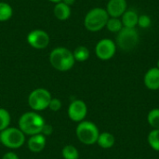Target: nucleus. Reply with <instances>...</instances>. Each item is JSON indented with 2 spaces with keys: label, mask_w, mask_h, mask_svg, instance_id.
<instances>
[{
  "label": "nucleus",
  "mask_w": 159,
  "mask_h": 159,
  "mask_svg": "<svg viewBox=\"0 0 159 159\" xmlns=\"http://www.w3.org/2000/svg\"><path fill=\"white\" fill-rule=\"evenodd\" d=\"M48 60L50 65L60 72H67L71 70L75 63L73 51L64 47H57L52 49L49 53Z\"/></svg>",
  "instance_id": "nucleus-1"
},
{
  "label": "nucleus",
  "mask_w": 159,
  "mask_h": 159,
  "mask_svg": "<svg viewBox=\"0 0 159 159\" xmlns=\"http://www.w3.org/2000/svg\"><path fill=\"white\" fill-rule=\"evenodd\" d=\"M45 125V119L34 111L22 114L19 119V129L28 136L42 133Z\"/></svg>",
  "instance_id": "nucleus-2"
},
{
  "label": "nucleus",
  "mask_w": 159,
  "mask_h": 159,
  "mask_svg": "<svg viewBox=\"0 0 159 159\" xmlns=\"http://www.w3.org/2000/svg\"><path fill=\"white\" fill-rule=\"evenodd\" d=\"M109 18L105 8L96 7L87 12L84 18V26L88 31L97 33L105 28Z\"/></svg>",
  "instance_id": "nucleus-3"
},
{
  "label": "nucleus",
  "mask_w": 159,
  "mask_h": 159,
  "mask_svg": "<svg viewBox=\"0 0 159 159\" xmlns=\"http://www.w3.org/2000/svg\"><path fill=\"white\" fill-rule=\"evenodd\" d=\"M75 134L78 141L83 144L93 145L97 143L100 131L98 127L93 122L83 120L82 122L78 123L75 129Z\"/></svg>",
  "instance_id": "nucleus-4"
},
{
  "label": "nucleus",
  "mask_w": 159,
  "mask_h": 159,
  "mask_svg": "<svg viewBox=\"0 0 159 159\" xmlns=\"http://www.w3.org/2000/svg\"><path fill=\"white\" fill-rule=\"evenodd\" d=\"M139 40L140 35L136 28L123 27L121 31L116 34V44L120 49L124 51H130L137 47Z\"/></svg>",
  "instance_id": "nucleus-5"
},
{
  "label": "nucleus",
  "mask_w": 159,
  "mask_h": 159,
  "mask_svg": "<svg viewBox=\"0 0 159 159\" xmlns=\"http://www.w3.org/2000/svg\"><path fill=\"white\" fill-rule=\"evenodd\" d=\"M25 134L19 128L8 127L0 132V142L9 149H19L25 143Z\"/></svg>",
  "instance_id": "nucleus-6"
},
{
  "label": "nucleus",
  "mask_w": 159,
  "mask_h": 159,
  "mask_svg": "<svg viewBox=\"0 0 159 159\" xmlns=\"http://www.w3.org/2000/svg\"><path fill=\"white\" fill-rule=\"evenodd\" d=\"M52 99L50 92L43 88L34 89L28 96V104L34 112H41L48 109L49 102Z\"/></svg>",
  "instance_id": "nucleus-7"
},
{
  "label": "nucleus",
  "mask_w": 159,
  "mask_h": 159,
  "mask_svg": "<svg viewBox=\"0 0 159 159\" xmlns=\"http://www.w3.org/2000/svg\"><path fill=\"white\" fill-rule=\"evenodd\" d=\"M116 44L110 38H102L95 46V54L101 61L111 60L116 52Z\"/></svg>",
  "instance_id": "nucleus-8"
},
{
  "label": "nucleus",
  "mask_w": 159,
  "mask_h": 159,
  "mask_svg": "<svg viewBox=\"0 0 159 159\" xmlns=\"http://www.w3.org/2000/svg\"><path fill=\"white\" fill-rule=\"evenodd\" d=\"M26 41L33 48L44 49L49 45L50 37L46 31L42 29H34L28 33Z\"/></svg>",
  "instance_id": "nucleus-9"
},
{
  "label": "nucleus",
  "mask_w": 159,
  "mask_h": 159,
  "mask_svg": "<svg viewBox=\"0 0 159 159\" xmlns=\"http://www.w3.org/2000/svg\"><path fill=\"white\" fill-rule=\"evenodd\" d=\"M69 118L74 122H82L85 120L88 114V106L86 102L82 100L73 101L68 107L67 111Z\"/></svg>",
  "instance_id": "nucleus-10"
},
{
  "label": "nucleus",
  "mask_w": 159,
  "mask_h": 159,
  "mask_svg": "<svg viewBox=\"0 0 159 159\" xmlns=\"http://www.w3.org/2000/svg\"><path fill=\"white\" fill-rule=\"evenodd\" d=\"M105 9L109 17L121 18L128 9V2L127 0H108Z\"/></svg>",
  "instance_id": "nucleus-11"
},
{
  "label": "nucleus",
  "mask_w": 159,
  "mask_h": 159,
  "mask_svg": "<svg viewBox=\"0 0 159 159\" xmlns=\"http://www.w3.org/2000/svg\"><path fill=\"white\" fill-rule=\"evenodd\" d=\"M143 83L150 90L159 89V69L157 66L147 70L143 76Z\"/></svg>",
  "instance_id": "nucleus-12"
},
{
  "label": "nucleus",
  "mask_w": 159,
  "mask_h": 159,
  "mask_svg": "<svg viewBox=\"0 0 159 159\" xmlns=\"http://www.w3.org/2000/svg\"><path fill=\"white\" fill-rule=\"evenodd\" d=\"M47 144L46 136L42 133L35 134L30 136L29 140L27 141V147L32 153H40L42 152Z\"/></svg>",
  "instance_id": "nucleus-13"
},
{
  "label": "nucleus",
  "mask_w": 159,
  "mask_h": 159,
  "mask_svg": "<svg viewBox=\"0 0 159 159\" xmlns=\"http://www.w3.org/2000/svg\"><path fill=\"white\" fill-rule=\"evenodd\" d=\"M138 12L132 8L127 9L125 13L121 16V21L123 23V27L127 28H136L138 24Z\"/></svg>",
  "instance_id": "nucleus-14"
},
{
  "label": "nucleus",
  "mask_w": 159,
  "mask_h": 159,
  "mask_svg": "<svg viewBox=\"0 0 159 159\" xmlns=\"http://www.w3.org/2000/svg\"><path fill=\"white\" fill-rule=\"evenodd\" d=\"M53 14L59 20H66L72 14L71 7L67 6L63 2L56 3L53 7Z\"/></svg>",
  "instance_id": "nucleus-15"
},
{
  "label": "nucleus",
  "mask_w": 159,
  "mask_h": 159,
  "mask_svg": "<svg viewBox=\"0 0 159 159\" xmlns=\"http://www.w3.org/2000/svg\"><path fill=\"white\" fill-rule=\"evenodd\" d=\"M115 143H116V138L112 133L110 132L100 133L97 140V144L100 147L103 149H110L115 145Z\"/></svg>",
  "instance_id": "nucleus-16"
},
{
  "label": "nucleus",
  "mask_w": 159,
  "mask_h": 159,
  "mask_svg": "<svg viewBox=\"0 0 159 159\" xmlns=\"http://www.w3.org/2000/svg\"><path fill=\"white\" fill-rule=\"evenodd\" d=\"M73 54H74L75 61H79V62H84V61H88L90 56L89 49L85 46L76 47L75 48V50L73 51Z\"/></svg>",
  "instance_id": "nucleus-17"
},
{
  "label": "nucleus",
  "mask_w": 159,
  "mask_h": 159,
  "mask_svg": "<svg viewBox=\"0 0 159 159\" xmlns=\"http://www.w3.org/2000/svg\"><path fill=\"white\" fill-rule=\"evenodd\" d=\"M13 15L12 7L7 2H0V22L7 21Z\"/></svg>",
  "instance_id": "nucleus-18"
},
{
  "label": "nucleus",
  "mask_w": 159,
  "mask_h": 159,
  "mask_svg": "<svg viewBox=\"0 0 159 159\" xmlns=\"http://www.w3.org/2000/svg\"><path fill=\"white\" fill-rule=\"evenodd\" d=\"M105 28L114 34H117L121 31V29L123 28V23L121 21L120 18H109Z\"/></svg>",
  "instance_id": "nucleus-19"
},
{
  "label": "nucleus",
  "mask_w": 159,
  "mask_h": 159,
  "mask_svg": "<svg viewBox=\"0 0 159 159\" xmlns=\"http://www.w3.org/2000/svg\"><path fill=\"white\" fill-rule=\"evenodd\" d=\"M61 156L63 159H79V152L74 145L67 144L62 148Z\"/></svg>",
  "instance_id": "nucleus-20"
},
{
  "label": "nucleus",
  "mask_w": 159,
  "mask_h": 159,
  "mask_svg": "<svg viewBox=\"0 0 159 159\" xmlns=\"http://www.w3.org/2000/svg\"><path fill=\"white\" fill-rule=\"evenodd\" d=\"M147 141L153 150L159 152V129H152L148 134Z\"/></svg>",
  "instance_id": "nucleus-21"
},
{
  "label": "nucleus",
  "mask_w": 159,
  "mask_h": 159,
  "mask_svg": "<svg viewBox=\"0 0 159 159\" xmlns=\"http://www.w3.org/2000/svg\"><path fill=\"white\" fill-rule=\"evenodd\" d=\"M10 122L11 116L9 112L5 108L0 107V132L7 129L10 125Z\"/></svg>",
  "instance_id": "nucleus-22"
},
{
  "label": "nucleus",
  "mask_w": 159,
  "mask_h": 159,
  "mask_svg": "<svg viewBox=\"0 0 159 159\" xmlns=\"http://www.w3.org/2000/svg\"><path fill=\"white\" fill-rule=\"evenodd\" d=\"M147 121L153 129H159V108L152 109L148 113Z\"/></svg>",
  "instance_id": "nucleus-23"
},
{
  "label": "nucleus",
  "mask_w": 159,
  "mask_h": 159,
  "mask_svg": "<svg viewBox=\"0 0 159 159\" xmlns=\"http://www.w3.org/2000/svg\"><path fill=\"white\" fill-rule=\"evenodd\" d=\"M151 24H152V19L149 15H147V14L139 15L137 26H139L140 28H143V29H146V28H149L151 26Z\"/></svg>",
  "instance_id": "nucleus-24"
},
{
  "label": "nucleus",
  "mask_w": 159,
  "mask_h": 159,
  "mask_svg": "<svg viewBox=\"0 0 159 159\" xmlns=\"http://www.w3.org/2000/svg\"><path fill=\"white\" fill-rule=\"evenodd\" d=\"M61 102L57 98H52L49 102L48 109L53 112H58L59 110H61Z\"/></svg>",
  "instance_id": "nucleus-25"
},
{
  "label": "nucleus",
  "mask_w": 159,
  "mask_h": 159,
  "mask_svg": "<svg viewBox=\"0 0 159 159\" xmlns=\"http://www.w3.org/2000/svg\"><path fill=\"white\" fill-rule=\"evenodd\" d=\"M2 159H20L18 155L15 154L14 152H7L6 154H4V156L2 157Z\"/></svg>",
  "instance_id": "nucleus-26"
},
{
  "label": "nucleus",
  "mask_w": 159,
  "mask_h": 159,
  "mask_svg": "<svg viewBox=\"0 0 159 159\" xmlns=\"http://www.w3.org/2000/svg\"><path fill=\"white\" fill-rule=\"evenodd\" d=\"M52 131H53V129H52V127L51 126H49V125H45L44 126V128H43V130H42V134L43 135H45V136H47V135H50L51 133H52Z\"/></svg>",
  "instance_id": "nucleus-27"
},
{
  "label": "nucleus",
  "mask_w": 159,
  "mask_h": 159,
  "mask_svg": "<svg viewBox=\"0 0 159 159\" xmlns=\"http://www.w3.org/2000/svg\"><path fill=\"white\" fill-rule=\"evenodd\" d=\"M61 2H63L64 4H66L69 7H72L75 3V0H61Z\"/></svg>",
  "instance_id": "nucleus-28"
},
{
  "label": "nucleus",
  "mask_w": 159,
  "mask_h": 159,
  "mask_svg": "<svg viewBox=\"0 0 159 159\" xmlns=\"http://www.w3.org/2000/svg\"><path fill=\"white\" fill-rule=\"evenodd\" d=\"M49 2H52V3H54V4H56V3H59V2H61V0H48Z\"/></svg>",
  "instance_id": "nucleus-29"
},
{
  "label": "nucleus",
  "mask_w": 159,
  "mask_h": 159,
  "mask_svg": "<svg viewBox=\"0 0 159 159\" xmlns=\"http://www.w3.org/2000/svg\"><path fill=\"white\" fill-rule=\"evenodd\" d=\"M157 67L159 69V59H158V61H157Z\"/></svg>",
  "instance_id": "nucleus-30"
},
{
  "label": "nucleus",
  "mask_w": 159,
  "mask_h": 159,
  "mask_svg": "<svg viewBox=\"0 0 159 159\" xmlns=\"http://www.w3.org/2000/svg\"><path fill=\"white\" fill-rule=\"evenodd\" d=\"M0 144H1V142H0Z\"/></svg>",
  "instance_id": "nucleus-31"
},
{
  "label": "nucleus",
  "mask_w": 159,
  "mask_h": 159,
  "mask_svg": "<svg viewBox=\"0 0 159 159\" xmlns=\"http://www.w3.org/2000/svg\"><path fill=\"white\" fill-rule=\"evenodd\" d=\"M138 159H142V158H138Z\"/></svg>",
  "instance_id": "nucleus-32"
}]
</instances>
